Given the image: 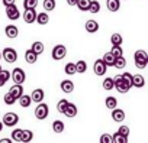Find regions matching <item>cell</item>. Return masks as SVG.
Listing matches in <instances>:
<instances>
[{
  "instance_id": "cell-1",
  "label": "cell",
  "mask_w": 148,
  "mask_h": 143,
  "mask_svg": "<svg viewBox=\"0 0 148 143\" xmlns=\"http://www.w3.org/2000/svg\"><path fill=\"white\" fill-rule=\"evenodd\" d=\"M134 59H135V65L138 68H141V69L147 68V65H148V55H147V52L144 49L136 51L135 55H134Z\"/></svg>"
},
{
  "instance_id": "cell-2",
  "label": "cell",
  "mask_w": 148,
  "mask_h": 143,
  "mask_svg": "<svg viewBox=\"0 0 148 143\" xmlns=\"http://www.w3.org/2000/svg\"><path fill=\"white\" fill-rule=\"evenodd\" d=\"M2 58H5V61L8 64H13L18 59V52L13 48H5L2 51Z\"/></svg>"
},
{
  "instance_id": "cell-3",
  "label": "cell",
  "mask_w": 148,
  "mask_h": 143,
  "mask_svg": "<svg viewBox=\"0 0 148 143\" xmlns=\"http://www.w3.org/2000/svg\"><path fill=\"white\" fill-rule=\"evenodd\" d=\"M48 114H49L48 106L41 101V103L36 106V108H35V117H36L38 120H45V119L48 117Z\"/></svg>"
},
{
  "instance_id": "cell-4",
  "label": "cell",
  "mask_w": 148,
  "mask_h": 143,
  "mask_svg": "<svg viewBox=\"0 0 148 143\" xmlns=\"http://www.w3.org/2000/svg\"><path fill=\"white\" fill-rule=\"evenodd\" d=\"M12 80L15 84H23L25 80H26V74H25V71L22 68H15L12 71V74H10Z\"/></svg>"
},
{
  "instance_id": "cell-5",
  "label": "cell",
  "mask_w": 148,
  "mask_h": 143,
  "mask_svg": "<svg viewBox=\"0 0 148 143\" xmlns=\"http://www.w3.org/2000/svg\"><path fill=\"white\" fill-rule=\"evenodd\" d=\"M113 84H115V88L119 91V93H128L129 90H131V87L129 85H126V83L122 80V75H116V77H113Z\"/></svg>"
},
{
  "instance_id": "cell-6",
  "label": "cell",
  "mask_w": 148,
  "mask_h": 143,
  "mask_svg": "<svg viewBox=\"0 0 148 143\" xmlns=\"http://www.w3.org/2000/svg\"><path fill=\"white\" fill-rule=\"evenodd\" d=\"M18 121H19V116H18L16 113H6V114L3 116V120H2L3 126H8V127L16 126Z\"/></svg>"
},
{
  "instance_id": "cell-7",
  "label": "cell",
  "mask_w": 148,
  "mask_h": 143,
  "mask_svg": "<svg viewBox=\"0 0 148 143\" xmlns=\"http://www.w3.org/2000/svg\"><path fill=\"white\" fill-rule=\"evenodd\" d=\"M93 71H95V74H96V75L102 77V75H105V74H106V71H108V65L103 62V59H97V61L95 62V65H93Z\"/></svg>"
},
{
  "instance_id": "cell-8",
  "label": "cell",
  "mask_w": 148,
  "mask_h": 143,
  "mask_svg": "<svg viewBox=\"0 0 148 143\" xmlns=\"http://www.w3.org/2000/svg\"><path fill=\"white\" fill-rule=\"evenodd\" d=\"M65 55H67V48L64 45H55V48L52 49V58L55 61H61Z\"/></svg>"
},
{
  "instance_id": "cell-9",
  "label": "cell",
  "mask_w": 148,
  "mask_h": 143,
  "mask_svg": "<svg viewBox=\"0 0 148 143\" xmlns=\"http://www.w3.org/2000/svg\"><path fill=\"white\" fill-rule=\"evenodd\" d=\"M6 16L10 20H18L21 16V12L18 10V7L15 5H9V6H6Z\"/></svg>"
},
{
  "instance_id": "cell-10",
  "label": "cell",
  "mask_w": 148,
  "mask_h": 143,
  "mask_svg": "<svg viewBox=\"0 0 148 143\" xmlns=\"http://www.w3.org/2000/svg\"><path fill=\"white\" fill-rule=\"evenodd\" d=\"M36 19V10L35 9H25V13H23V20L26 23H34Z\"/></svg>"
},
{
  "instance_id": "cell-11",
  "label": "cell",
  "mask_w": 148,
  "mask_h": 143,
  "mask_svg": "<svg viewBox=\"0 0 148 143\" xmlns=\"http://www.w3.org/2000/svg\"><path fill=\"white\" fill-rule=\"evenodd\" d=\"M5 33H6L8 38L15 39V38H18V35H19V29H18L15 25H8L6 29H5Z\"/></svg>"
},
{
  "instance_id": "cell-12",
  "label": "cell",
  "mask_w": 148,
  "mask_h": 143,
  "mask_svg": "<svg viewBox=\"0 0 148 143\" xmlns=\"http://www.w3.org/2000/svg\"><path fill=\"white\" fill-rule=\"evenodd\" d=\"M77 113H79L77 106H76V104H73V103H68L67 108L64 110V116H67V117H70V119H71V117H76Z\"/></svg>"
},
{
  "instance_id": "cell-13",
  "label": "cell",
  "mask_w": 148,
  "mask_h": 143,
  "mask_svg": "<svg viewBox=\"0 0 148 143\" xmlns=\"http://www.w3.org/2000/svg\"><path fill=\"white\" fill-rule=\"evenodd\" d=\"M112 119H113V121H118V123L123 121V120H125V111L115 107V108L112 110Z\"/></svg>"
},
{
  "instance_id": "cell-14",
  "label": "cell",
  "mask_w": 148,
  "mask_h": 143,
  "mask_svg": "<svg viewBox=\"0 0 148 143\" xmlns=\"http://www.w3.org/2000/svg\"><path fill=\"white\" fill-rule=\"evenodd\" d=\"M44 90H41V88H36V90H34L32 91V96H31V100L34 101V103H41V101H44Z\"/></svg>"
},
{
  "instance_id": "cell-15",
  "label": "cell",
  "mask_w": 148,
  "mask_h": 143,
  "mask_svg": "<svg viewBox=\"0 0 148 143\" xmlns=\"http://www.w3.org/2000/svg\"><path fill=\"white\" fill-rule=\"evenodd\" d=\"M145 85V80L141 74H136V75H132V87H136V88H142Z\"/></svg>"
},
{
  "instance_id": "cell-16",
  "label": "cell",
  "mask_w": 148,
  "mask_h": 143,
  "mask_svg": "<svg viewBox=\"0 0 148 143\" xmlns=\"http://www.w3.org/2000/svg\"><path fill=\"white\" fill-rule=\"evenodd\" d=\"M60 87H61V91L62 93H73V90H74V84H73V81L71 80H64L61 84H60Z\"/></svg>"
},
{
  "instance_id": "cell-17",
  "label": "cell",
  "mask_w": 148,
  "mask_h": 143,
  "mask_svg": "<svg viewBox=\"0 0 148 143\" xmlns=\"http://www.w3.org/2000/svg\"><path fill=\"white\" fill-rule=\"evenodd\" d=\"M84 28H86V30L89 33H95V32L99 30V23L96 20H87L86 25H84Z\"/></svg>"
},
{
  "instance_id": "cell-18",
  "label": "cell",
  "mask_w": 148,
  "mask_h": 143,
  "mask_svg": "<svg viewBox=\"0 0 148 143\" xmlns=\"http://www.w3.org/2000/svg\"><path fill=\"white\" fill-rule=\"evenodd\" d=\"M9 93H10L16 100H18V98L23 94V87H22V84H15V85L10 88V91H9Z\"/></svg>"
},
{
  "instance_id": "cell-19",
  "label": "cell",
  "mask_w": 148,
  "mask_h": 143,
  "mask_svg": "<svg viewBox=\"0 0 148 143\" xmlns=\"http://www.w3.org/2000/svg\"><path fill=\"white\" fill-rule=\"evenodd\" d=\"M25 59H26L28 64H35V62L38 61V55H36L32 49H28V51L25 52Z\"/></svg>"
},
{
  "instance_id": "cell-20",
  "label": "cell",
  "mask_w": 148,
  "mask_h": 143,
  "mask_svg": "<svg viewBox=\"0 0 148 143\" xmlns=\"http://www.w3.org/2000/svg\"><path fill=\"white\" fill-rule=\"evenodd\" d=\"M106 6L110 12H118L121 7V2L119 0H106Z\"/></svg>"
},
{
  "instance_id": "cell-21",
  "label": "cell",
  "mask_w": 148,
  "mask_h": 143,
  "mask_svg": "<svg viewBox=\"0 0 148 143\" xmlns=\"http://www.w3.org/2000/svg\"><path fill=\"white\" fill-rule=\"evenodd\" d=\"M34 139V133L32 130H22V136H21V142L23 143H29Z\"/></svg>"
},
{
  "instance_id": "cell-22",
  "label": "cell",
  "mask_w": 148,
  "mask_h": 143,
  "mask_svg": "<svg viewBox=\"0 0 148 143\" xmlns=\"http://www.w3.org/2000/svg\"><path fill=\"white\" fill-rule=\"evenodd\" d=\"M35 22H38L39 25H47L48 22H49V16H48V13H36V19H35Z\"/></svg>"
},
{
  "instance_id": "cell-23",
  "label": "cell",
  "mask_w": 148,
  "mask_h": 143,
  "mask_svg": "<svg viewBox=\"0 0 148 143\" xmlns=\"http://www.w3.org/2000/svg\"><path fill=\"white\" fill-rule=\"evenodd\" d=\"M64 129H65L64 121H61V120H54V121H52V130H54L55 133H62Z\"/></svg>"
},
{
  "instance_id": "cell-24",
  "label": "cell",
  "mask_w": 148,
  "mask_h": 143,
  "mask_svg": "<svg viewBox=\"0 0 148 143\" xmlns=\"http://www.w3.org/2000/svg\"><path fill=\"white\" fill-rule=\"evenodd\" d=\"M36 55H41L42 52H44V49H45V46H44V43L42 42H39V41H36V42H34L32 43V48H31Z\"/></svg>"
},
{
  "instance_id": "cell-25",
  "label": "cell",
  "mask_w": 148,
  "mask_h": 143,
  "mask_svg": "<svg viewBox=\"0 0 148 143\" xmlns=\"http://www.w3.org/2000/svg\"><path fill=\"white\" fill-rule=\"evenodd\" d=\"M19 104H21V107H29L31 106V103H32V100H31V96H25V94H22L19 98Z\"/></svg>"
},
{
  "instance_id": "cell-26",
  "label": "cell",
  "mask_w": 148,
  "mask_h": 143,
  "mask_svg": "<svg viewBox=\"0 0 148 143\" xmlns=\"http://www.w3.org/2000/svg\"><path fill=\"white\" fill-rule=\"evenodd\" d=\"M64 71H65L67 75H74V74L77 73V71H76V64H74V62H68L64 66Z\"/></svg>"
},
{
  "instance_id": "cell-27",
  "label": "cell",
  "mask_w": 148,
  "mask_h": 143,
  "mask_svg": "<svg viewBox=\"0 0 148 143\" xmlns=\"http://www.w3.org/2000/svg\"><path fill=\"white\" fill-rule=\"evenodd\" d=\"M103 62L108 65V66H113V62H115V56L112 55V52H106L105 55H103Z\"/></svg>"
},
{
  "instance_id": "cell-28",
  "label": "cell",
  "mask_w": 148,
  "mask_h": 143,
  "mask_svg": "<svg viewBox=\"0 0 148 143\" xmlns=\"http://www.w3.org/2000/svg\"><path fill=\"white\" fill-rule=\"evenodd\" d=\"M113 66H115V68H118V69L125 68V66H126V59H125L123 56H118V58H115Z\"/></svg>"
},
{
  "instance_id": "cell-29",
  "label": "cell",
  "mask_w": 148,
  "mask_h": 143,
  "mask_svg": "<svg viewBox=\"0 0 148 143\" xmlns=\"http://www.w3.org/2000/svg\"><path fill=\"white\" fill-rule=\"evenodd\" d=\"M100 10V3L97 0H90V5H89V12L90 13H97Z\"/></svg>"
},
{
  "instance_id": "cell-30",
  "label": "cell",
  "mask_w": 148,
  "mask_h": 143,
  "mask_svg": "<svg viewBox=\"0 0 148 143\" xmlns=\"http://www.w3.org/2000/svg\"><path fill=\"white\" fill-rule=\"evenodd\" d=\"M105 104H106V107H108L109 110H113V108L118 106V100H116L115 97H108V98L105 100Z\"/></svg>"
},
{
  "instance_id": "cell-31",
  "label": "cell",
  "mask_w": 148,
  "mask_h": 143,
  "mask_svg": "<svg viewBox=\"0 0 148 143\" xmlns=\"http://www.w3.org/2000/svg\"><path fill=\"white\" fill-rule=\"evenodd\" d=\"M89 5H90V0H77L76 6H79V9L82 12H87L89 10Z\"/></svg>"
},
{
  "instance_id": "cell-32",
  "label": "cell",
  "mask_w": 148,
  "mask_h": 143,
  "mask_svg": "<svg viewBox=\"0 0 148 143\" xmlns=\"http://www.w3.org/2000/svg\"><path fill=\"white\" fill-rule=\"evenodd\" d=\"M86 69H87V64H86V61H79V62L76 64V71H77L79 74L86 73Z\"/></svg>"
},
{
  "instance_id": "cell-33",
  "label": "cell",
  "mask_w": 148,
  "mask_h": 143,
  "mask_svg": "<svg viewBox=\"0 0 148 143\" xmlns=\"http://www.w3.org/2000/svg\"><path fill=\"white\" fill-rule=\"evenodd\" d=\"M112 139H113V143H128V137H125V136L119 134L118 131L112 136Z\"/></svg>"
},
{
  "instance_id": "cell-34",
  "label": "cell",
  "mask_w": 148,
  "mask_h": 143,
  "mask_svg": "<svg viewBox=\"0 0 148 143\" xmlns=\"http://www.w3.org/2000/svg\"><path fill=\"white\" fill-rule=\"evenodd\" d=\"M103 88H105L106 91H110V90H113V88H115L113 78H106V80H103Z\"/></svg>"
},
{
  "instance_id": "cell-35",
  "label": "cell",
  "mask_w": 148,
  "mask_h": 143,
  "mask_svg": "<svg viewBox=\"0 0 148 143\" xmlns=\"http://www.w3.org/2000/svg\"><path fill=\"white\" fill-rule=\"evenodd\" d=\"M68 103L70 101H67L65 98H62V100H60L58 101V104H57V110L61 113V114H64V110L67 108V106H68Z\"/></svg>"
},
{
  "instance_id": "cell-36",
  "label": "cell",
  "mask_w": 148,
  "mask_h": 143,
  "mask_svg": "<svg viewBox=\"0 0 148 143\" xmlns=\"http://www.w3.org/2000/svg\"><path fill=\"white\" fill-rule=\"evenodd\" d=\"M38 0H23V7L25 9H36Z\"/></svg>"
},
{
  "instance_id": "cell-37",
  "label": "cell",
  "mask_w": 148,
  "mask_h": 143,
  "mask_svg": "<svg viewBox=\"0 0 148 143\" xmlns=\"http://www.w3.org/2000/svg\"><path fill=\"white\" fill-rule=\"evenodd\" d=\"M110 43L112 45H122V36L119 33H113L110 36Z\"/></svg>"
},
{
  "instance_id": "cell-38",
  "label": "cell",
  "mask_w": 148,
  "mask_h": 143,
  "mask_svg": "<svg viewBox=\"0 0 148 143\" xmlns=\"http://www.w3.org/2000/svg\"><path fill=\"white\" fill-rule=\"evenodd\" d=\"M112 55L115 56V58H118V56H122V48H121V45H112Z\"/></svg>"
},
{
  "instance_id": "cell-39",
  "label": "cell",
  "mask_w": 148,
  "mask_h": 143,
  "mask_svg": "<svg viewBox=\"0 0 148 143\" xmlns=\"http://www.w3.org/2000/svg\"><path fill=\"white\" fill-rule=\"evenodd\" d=\"M44 9L45 10H54L55 9V0H44Z\"/></svg>"
},
{
  "instance_id": "cell-40",
  "label": "cell",
  "mask_w": 148,
  "mask_h": 143,
  "mask_svg": "<svg viewBox=\"0 0 148 143\" xmlns=\"http://www.w3.org/2000/svg\"><path fill=\"white\" fill-rule=\"evenodd\" d=\"M3 100H5V103H6L8 106H12V104H15V101H16V98H15L10 93H6L5 97H3Z\"/></svg>"
},
{
  "instance_id": "cell-41",
  "label": "cell",
  "mask_w": 148,
  "mask_h": 143,
  "mask_svg": "<svg viewBox=\"0 0 148 143\" xmlns=\"http://www.w3.org/2000/svg\"><path fill=\"white\" fill-rule=\"evenodd\" d=\"M21 136H22V129H15L12 131V140L13 142H21Z\"/></svg>"
},
{
  "instance_id": "cell-42",
  "label": "cell",
  "mask_w": 148,
  "mask_h": 143,
  "mask_svg": "<svg viewBox=\"0 0 148 143\" xmlns=\"http://www.w3.org/2000/svg\"><path fill=\"white\" fill-rule=\"evenodd\" d=\"M122 80L126 83V85H129V87L132 88V74H129V73H123V74H122Z\"/></svg>"
},
{
  "instance_id": "cell-43",
  "label": "cell",
  "mask_w": 148,
  "mask_h": 143,
  "mask_svg": "<svg viewBox=\"0 0 148 143\" xmlns=\"http://www.w3.org/2000/svg\"><path fill=\"white\" fill-rule=\"evenodd\" d=\"M100 143H113V139H112V136H110V134L105 133V134H102V136H100Z\"/></svg>"
},
{
  "instance_id": "cell-44",
  "label": "cell",
  "mask_w": 148,
  "mask_h": 143,
  "mask_svg": "<svg viewBox=\"0 0 148 143\" xmlns=\"http://www.w3.org/2000/svg\"><path fill=\"white\" fill-rule=\"evenodd\" d=\"M0 78H2V80H5V81H8L9 78H10V73H9V71L8 69H0Z\"/></svg>"
},
{
  "instance_id": "cell-45",
  "label": "cell",
  "mask_w": 148,
  "mask_h": 143,
  "mask_svg": "<svg viewBox=\"0 0 148 143\" xmlns=\"http://www.w3.org/2000/svg\"><path fill=\"white\" fill-rule=\"evenodd\" d=\"M118 133L122 134V136H125V137H128L129 136V127L128 126H121L119 130H118Z\"/></svg>"
},
{
  "instance_id": "cell-46",
  "label": "cell",
  "mask_w": 148,
  "mask_h": 143,
  "mask_svg": "<svg viewBox=\"0 0 148 143\" xmlns=\"http://www.w3.org/2000/svg\"><path fill=\"white\" fill-rule=\"evenodd\" d=\"M5 6H9V5H15V0H2Z\"/></svg>"
},
{
  "instance_id": "cell-47",
  "label": "cell",
  "mask_w": 148,
  "mask_h": 143,
  "mask_svg": "<svg viewBox=\"0 0 148 143\" xmlns=\"http://www.w3.org/2000/svg\"><path fill=\"white\" fill-rule=\"evenodd\" d=\"M67 5L68 6H76L77 5V0H67Z\"/></svg>"
},
{
  "instance_id": "cell-48",
  "label": "cell",
  "mask_w": 148,
  "mask_h": 143,
  "mask_svg": "<svg viewBox=\"0 0 148 143\" xmlns=\"http://www.w3.org/2000/svg\"><path fill=\"white\" fill-rule=\"evenodd\" d=\"M0 143H12V139H2Z\"/></svg>"
},
{
  "instance_id": "cell-49",
  "label": "cell",
  "mask_w": 148,
  "mask_h": 143,
  "mask_svg": "<svg viewBox=\"0 0 148 143\" xmlns=\"http://www.w3.org/2000/svg\"><path fill=\"white\" fill-rule=\"evenodd\" d=\"M5 84H6V81H5V80H2V78H0V87H3Z\"/></svg>"
},
{
  "instance_id": "cell-50",
  "label": "cell",
  "mask_w": 148,
  "mask_h": 143,
  "mask_svg": "<svg viewBox=\"0 0 148 143\" xmlns=\"http://www.w3.org/2000/svg\"><path fill=\"white\" fill-rule=\"evenodd\" d=\"M2 130H3V123L0 121V131H2Z\"/></svg>"
},
{
  "instance_id": "cell-51",
  "label": "cell",
  "mask_w": 148,
  "mask_h": 143,
  "mask_svg": "<svg viewBox=\"0 0 148 143\" xmlns=\"http://www.w3.org/2000/svg\"><path fill=\"white\" fill-rule=\"evenodd\" d=\"M0 59H2V52H0Z\"/></svg>"
},
{
  "instance_id": "cell-52",
  "label": "cell",
  "mask_w": 148,
  "mask_h": 143,
  "mask_svg": "<svg viewBox=\"0 0 148 143\" xmlns=\"http://www.w3.org/2000/svg\"><path fill=\"white\" fill-rule=\"evenodd\" d=\"M0 69H2V65H0Z\"/></svg>"
}]
</instances>
